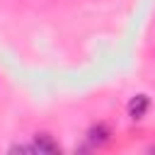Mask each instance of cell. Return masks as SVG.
<instances>
[{
  "label": "cell",
  "instance_id": "6da1fadb",
  "mask_svg": "<svg viewBox=\"0 0 155 155\" xmlns=\"http://www.w3.org/2000/svg\"><path fill=\"white\" fill-rule=\"evenodd\" d=\"M111 143V128L107 124H92L90 131H87V145L90 148H104Z\"/></svg>",
  "mask_w": 155,
  "mask_h": 155
},
{
  "label": "cell",
  "instance_id": "7a4b0ae2",
  "mask_svg": "<svg viewBox=\"0 0 155 155\" xmlns=\"http://www.w3.org/2000/svg\"><path fill=\"white\" fill-rule=\"evenodd\" d=\"M34 150L36 153H41V155H58L61 153V145L53 140V136H48V133H36L34 136Z\"/></svg>",
  "mask_w": 155,
  "mask_h": 155
},
{
  "label": "cell",
  "instance_id": "3957f363",
  "mask_svg": "<svg viewBox=\"0 0 155 155\" xmlns=\"http://www.w3.org/2000/svg\"><path fill=\"white\" fill-rule=\"evenodd\" d=\"M128 116L133 119V121H138V119H143L145 114H148V109H150V97L148 94H136V97H131V102H128Z\"/></svg>",
  "mask_w": 155,
  "mask_h": 155
},
{
  "label": "cell",
  "instance_id": "277c9868",
  "mask_svg": "<svg viewBox=\"0 0 155 155\" xmlns=\"http://www.w3.org/2000/svg\"><path fill=\"white\" fill-rule=\"evenodd\" d=\"M10 153H36V150H34V145H12Z\"/></svg>",
  "mask_w": 155,
  "mask_h": 155
},
{
  "label": "cell",
  "instance_id": "5b68a950",
  "mask_svg": "<svg viewBox=\"0 0 155 155\" xmlns=\"http://www.w3.org/2000/svg\"><path fill=\"white\" fill-rule=\"evenodd\" d=\"M150 153H155V145H153V148H150Z\"/></svg>",
  "mask_w": 155,
  "mask_h": 155
}]
</instances>
